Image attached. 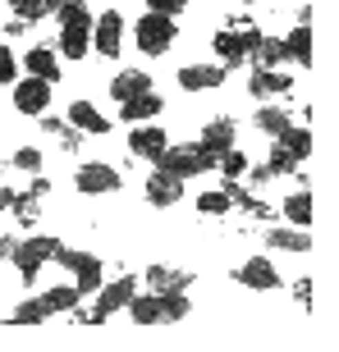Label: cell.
Instances as JSON below:
<instances>
[{"mask_svg": "<svg viewBox=\"0 0 339 352\" xmlns=\"http://www.w3.org/2000/svg\"><path fill=\"white\" fill-rule=\"evenodd\" d=\"M88 46H92V23H69V28H60V55H65V60H83V55H88Z\"/></svg>", "mask_w": 339, "mask_h": 352, "instance_id": "22", "label": "cell"}, {"mask_svg": "<svg viewBox=\"0 0 339 352\" xmlns=\"http://www.w3.org/2000/svg\"><path fill=\"white\" fill-rule=\"evenodd\" d=\"M257 37H261V28H220L216 32V55H220V65L225 69H243L252 60V46H257Z\"/></svg>", "mask_w": 339, "mask_h": 352, "instance_id": "3", "label": "cell"}, {"mask_svg": "<svg viewBox=\"0 0 339 352\" xmlns=\"http://www.w3.org/2000/svg\"><path fill=\"white\" fill-rule=\"evenodd\" d=\"M285 220L298 224V229H307L312 224V192H289L285 201Z\"/></svg>", "mask_w": 339, "mask_h": 352, "instance_id": "31", "label": "cell"}, {"mask_svg": "<svg viewBox=\"0 0 339 352\" xmlns=\"http://www.w3.org/2000/svg\"><path fill=\"white\" fill-rule=\"evenodd\" d=\"M275 142L285 146L289 156H298V160H307V156H312V133H307V124H289V129L280 133Z\"/></svg>", "mask_w": 339, "mask_h": 352, "instance_id": "25", "label": "cell"}, {"mask_svg": "<svg viewBox=\"0 0 339 352\" xmlns=\"http://www.w3.org/2000/svg\"><path fill=\"white\" fill-rule=\"evenodd\" d=\"M41 119V133H46V138H60V133H65V119L60 115H37Z\"/></svg>", "mask_w": 339, "mask_h": 352, "instance_id": "43", "label": "cell"}, {"mask_svg": "<svg viewBox=\"0 0 339 352\" xmlns=\"http://www.w3.org/2000/svg\"><path fill=\"white\" fill-rule=\"evenodd\" d=\"M28 192H32V197H46V192H51V183L41 179V174H32V183H28Z\"/></svg>", "mask_w": 339, "mask_h": 352, "instance_id": "47", "label": "cell"}, {"mask_svg": "<svg viewBox=\"0 0 339 352\" xmlns=\"http://www.w3.org/2000/svg\"><path fill=\"white\" fill-rule=\"evenodd\" d=\"M69 124H74L79 133H92V138L110 133V119H105L92 101H74V105H69Z\"/></svg>", "mask_w": 339, "mask_h": 352, "instance_id": "17", "label": "cell"}, {"mask_svg": "<svg viewBox=\"0 0 339 352\" xmlns=\"http://www.w3.org/2000/svg\"><path fill=\"white\" fill-rule=\"evenodd\" d=\"M92 46H96V55L115 60V55L124 51V14L119 10L96 14V19H92Z\"/></svg>", "mask_w": 339, "mask_h": 352, "instance_id": "5", "label": "cell"}, {"mask_svg": "<svg viewBox=\"0 0 339 352\" xmlns=\"http://www.w3.org/2000/svg\"><path fill=\"white\" fill-rule=\"evenodd\" d=\"M216 170H220L225 179H243V174H248V156H243L238 146H229V151L216 160Z\"/></svg>", "mask_w": 339, "mask_h": 352, "instance_id": "36", "label": "cell"}, {"mask_svg": "<svg viewBox=\"0 0 339 352\" xmlns=\"http://www.w3.org/2000/svg\"><path fill=\"white\" fill-rule=\"evenodd\" d=\"M280 46H285V60H294V65H312V28L298 23Z\"/></svg>", "mask_w": 339, "mask_h": 352, "instance_id": "24", "label": "cell"}, {"mask_svg": "<svg viewBox=\"0 0 339 352\" xmlns=\"http://www.w3.org/2000/svg\"><path fill=\"white\" fill-rule=\"evenodd\" d=\"M28 32H32V23H28V19H19V14L5 23V37H28Z\"/></svg>", "mask_w": 339, "mask_h": 352, "instance_id": "45", "label": "cell"}, {"mask_svg": "<svg viewBox=\"0 0 339 352\" xmlns=\"http://www.w3.org/2000/svg\"><path fill=\"white\" fill-rule=\"evenodd\" d=\"M19 248H23V238L5 234V238H0V261H14V256H19Z\"/></svg>", "mask_w": 339, "mask_h": 352, "instance_id": "42", "label": "cell"}, {"mask_svg": "<svg viewBox=\"0 0 339 352\" xmlns=\"http://www.w3.org/2000/svg\"><path fill=\"white\" fill-rule=\"evenodd\" d=\"M55 261L65 265V270L79 274V293H96V288H101V256H92V252H69V248H60V252H55Z\"/></svg>", "mask_w": 339, "mask_h": 352, "instance_id": "7", "label": "cell"}, {"mask_svg": "<svg viewBox=\"0 0 339 352\" xmlns=\"http://www.w3.org/2000/svg\"><path fill=\"white\" fill-rule=\"evenodd\" d=\"M133 37H138L143 55H165L170 46H174V37H179V23H174V14H156V10H147L143 19L133 23Z\"/></svg>", "mask_w": 339, "mask_h": 352, "instance_id": "1", "label": "cell"}, {"mask_svg": "<svg viewBox=\"0 0 339 352\" xmlns=\"http://www.w3.org/2000/svg\"><path fill=\"white\" fill-rule=\"evenodd\" d=\"M83 293H79V284H55L51 293H41V311L46 316H55V311H69V307H74V302H79Z\"/></svg>", "mask_w": 339, "mask_h": 352, "instance_id": "26", "label": "cell"}, {"mask_svg": "<svg viewBox=\"0 0 339 352\" xmlns=\"http://www.w3.org/2000/svg\"><path fill=\"white\" fill-rule=\"evenodd\" d=\"M129 146H133V156H138V160L156 165V160L165 156L170 138H165V129H161V124H143V129H133V133H129Z\"/></svg>", "mask_w": 339, "mask_h": 352, "instance_id": "11", "label": "cell"}, {"mask_svg": "<svg viewBox=\"0 0 339 352\" xmlns=\"http://www.w3.org/2000/svg\"><path fill=\"white\" fill-rule=\"evenodd\" d=\"M10 210H14V220L23 224V229H32V224L41 220V197H32V192H14V197H10Z\"/></svg>", "mask_w": 339, "mask_h": 352, "instance_id": "30", "label": "cell"}, {"mask_svg": "<svg viewBox=\"0 0 339 352\" xmlns=\"http://www.w3.org/2000/svg\"><path fill=\"white\" fill-rule=\"evenodd\" d=\"M23 69L32 74V78H46L51 87L60 82V55H55L51 46H32V51H28V60H23Z\"/></svg>", "mask_w": 339, "mask_h": 352, "instance_id": "19", "label": "cell"}, {"mask_svg": "<svg viewBox=\"0 0 339 352\" xmlns=\"http://www.w3.org/2000/svg\"><path fill=\"white\" fill-rule=\"evenodd\" d=\"M252 69H275V65H285V46L275 37H257V46H252Z\"/></svg>", "mask_w": 339, "mask_h": 352, "instance_id": "29", "label": "cell"}, {"mask_svg": "<svg viewBox=\"0 0 339 352\" xmlns=\"http://www.w3.org/2000/svg\"><path fill=\"white\" fill-rule=\"evenodd\" d=\"M10 197H14V188H5V183H0V210H10Z\"/></svg>", "mask_w": 339, "mask_h": 352, "instance_id": "48", "label": "cell"}, {"mask_svg": "<svg viewBox=\"0 0 339 352\" xmlns=\"http://www.w3.org/2000/svg\"><path fill=\"white\" fill-rule=\"evenodd\" d=\"M294 302L312 307V279H298V284H294Z\"/></svg>", "mask_w": 339, "mask_h": 352, "instance_id": "46", "label": "cell"}, {"mask_svg": "<svg viewBox=\"0 0 339 352\" xmlns=\"http://www.w3.org/2000/svg\"><path fill=\"white\" fill-rule=\"evenodd\" d=\"M65 248L60 238H46V234H37V238H23V248H19V256H14V265H19V274H23V284H37V270L46 261H55V252Z\"/></svg>", "mask_w": 339, "mask_h": 352, "instance_id": "4", "label": "cell"}, {"mask_svg": "<svg viewBox=\"0 0 339 352\" xmlns=\"http://www.w3.org/2000/svg\"><path fill=\"white\" fill-rule=\"evenodd\" d=\"M138 91H152V74H143V69H124V74L110 78V96H115V101H129Z\"/></svg>", "mask_w": 339, "mask_h": 352, "instance_id": "23", "label": "cell"}, {"mask_svg": "<svg viewBox=\"0 0 339 352\" xmlns=\"http://www.w3.org/2000/svg\"><path fill=\"white\" fill-rule=\"evenodd\" d=\"M147 284H152V293H188L193 274L188 270H170V265H152V270H147Z\"/></svg>", "mask_w": 339, "mask_h": 352, "instance_id": "21", "label": "cell"}, {"mask_svg": "<svg viewBox=\"0 0 339 352\" xmlns=\"http://www.w3.org/2000/svg\"><path fill=\"white\" fill-rule=\"evenodd\" d=\"M197 210H202V215H229V197L225 192H202L197 197Z\"/></svg>", "mask_w": 339, "mask_h": 352, "instance_id": "37", "label": "cell"}, {"mask_svg": "<svg viewBox=\"0 0 339 352\" xmlns=\"http://www.w3.org/2000/svg\"><path fill=\"white\" fill-rule=\"evenodd\" d=\"M69 316H74V325H105V316L96 307H79V302L69 307Z\"/></svg>", "mask_w": 339, "mask_h": 352, "instance_id": "39", "label": "cell"}, {"mask_svg": "<svg viewBox=\"0 0 339 352\" xmlns=\"http://www.w3.org/2000/svg\"><path fill=\"white\" fill-rule=\"evenodd\" d=\"M129 316L138 325H161V298L156 293H133L129 298Z\"/></svg>", "mask_w": 339, "mask_h": 352, "instance_id": "27", "label": "cell"}, {"mask_svg": "<svg viewBox=\"0 0 339 352\" xmlns=\"http://www.w3.org/2000/svg\"><path fill=\"white\" fill-rule=\"evenodd\" d=\"M83 138H88V133H79L74 124H65V133H60V151H69V156H79V151H83Z\"/></svg>", "mask_w": 339, "mask_h": 352, "instance_id": "40", "label": "cell"}, {"mask_svg": "<svg viewBox=\"0 0 339 352\" xmlns=\"http://www.w3.org/2000/svg\"><path fill=\"white\" fill-rule=\"evenodd\" d=\"M234 138H238V124L229 115H216L207 124V129H202V138H197V146H202V151H207L211 160H220L225 151H229V146H234Z\"/></svg>", "mask_w": 339, "mask_h": 352, "instance_id": "9", "label": "cell"}, {"mask_svg": "<svg viewBox=\"0 0 339 352\" xmlns=\"http://www.w3.org/2000/svg\"><path fill=\"white\" fill-rule=\"evenodd\" d=\"M156 170H165V174H174V179H197V174H207V170H216V160L202 151L197 142H183V146H174L170 142L165 146V156L156 160Z\"/></svg>", "mask_w": 339, "mask_h": 352, "instance_id": "2", "label": "cell"}, {"mask_svg": "<svg viewBox=\"0 0 339 352\" xmlns=\"http://www.w3.org/2000/svg\"><path fill=\"white\" fill-rule=\"evenodd\" d=\"M225 74H229L225 65H183L179 69V87L183 91H211V87L225 82Z\"/></svg>", "mask_w": 339, "mask_h": 352, "instance_id": "14", "label": "cell"}, {"mask_svg": "<svg viewBox=\"0 0 339 352\" xmlns=\"http://www.w3.org/2000/svg\"><path fill=\"white\" fill-rule=\"evenodd\" d=\"M119 183H124V174L115 170V165H79V174H74V188H79L83 197H105V192H115Z\"/></svg>", "mask_w": 339, "mask_h": 352, "instance_id": "6", "label": "cell"}, {"mask_svg": "<svg viewBox=\"0 0 339 352\" xmlns=\"http://www.w3.org/2000/svg\"><path fill=\"white\" fill-rule=\"evenodd\" d=\"M14 170L37 174V170H41V151H37V146H23V151H14Z\"/></svg>", "mask_w": 339, "mask_h": 352, "instance_id": "38", "label": "cell"}, {"mask_svg": "<svg viewBox=\"0 0 339 352\" xmlns=\"http://www.w3.org/2000/svg\"><path fill=\"white\" fill-rule=\"evenodd\" d=\"M133 293H138V279H133V274H119L115 284L96 288V311H101L105 320H110L115 311H124V307H129V298H133Z\"/></svg>", "mask_w": 339, "mask_h": 352, "instance_id": "12", "label": "cell"}, {"mask_svg": "<svg viewBox=\"0 0 339 352\" xmlns=\"http://www.w3.org/2000/svg\"><path fill=\"white\" fill-rule=\"evenodd\" d=\"M124 105V119H133V124H147V119H156L161 110H165V101H161V91H138V96H129V101H119Z\"/></svg>", "mask_w": 339, "mask_h": 352, "instance_id": "20", "label": "cell"}, {"mask_svg": "<svg viewBox=\"0 0 339 352\" xmlns=\"http://www.w3.org/2000/svg\"><path fill=\"white\" fill-rule=\"evenodd\" d=\"M266 248L307 252V248H312V238H307V229H298V224H271V229H266Z\"/></svg>", "mask_w": 339, "mask_h": 352, "instance_id": "18", "label": "cell"}, {"mask_svg": "<svg viewBox=\"0 0 339 352\" xmlns=\"http://www.w3.org/2000/svg\"><path fill=\"white\" fill-rule=\"evenodd\" d=\"M294 87V78L289 74H280V69H257L248 78V91L257 96V101H271V96H285V91Z\"/></svg>", "mask_w": 339, "mask_h": 352, "instance_id": "16", "label": "cell"}, {"mask_svg": "<svg viewBox=\"0 0 339 352\" xmlns=\"http://www.w3.org/2000/svg\"><path fill=\"white\" fill-rule=\"evenodd\" d=\"M14 74H19V65H14V51H10V46H0V82H10V87H14Z\"/></svg>", "mask_w": 339, "mask_h": 352, "instance_id": "41", "label": "cell"}, {"mask_svg": "<svg viewBox=\"0 0 339 352\" xmlns=\"http://www.w3.org/2000/svg\"><path fill=\"white\" fill-rule=\"evenodd\" d=\"M14 105H19V110H23V115H46V110H51V82L46 78H32V74H28V78H19L14 82Z\"/></svg>", "mask_w": 339, "mask_h": 352, "instance_id": "8", "label": "cell"}, {"mask_svg": "<svg viewBox=\"0 0 339 352\" xmlns=\"http://www.w3.org/2000/svg\"><path fill=\"white\" fill-rule=\"evenodd\" d=\"M10 10L19 14V19H28V23H37V19L55 14V0H10Z\"/></svg>", "mask_w": 339, "mask_h": 352, "instance_id": "34", "label": "cell"}, {"mask_svg": "<svg viewBox=\"0 0 339 352\" xmlns=\"http://www.w3.org/2000/svg\"><path fill=\"white\" fill-rule=\"evenodd\" d=\"M298 170H302V160H298V156H289L285 146L275 142V146H271V160H266V174L275 179V174H298Z\"/></svg>", "mask_w": 339, "mask_h": 352, "instance_id": "33", "label": "cell"}, {"mask_svg": "<svg viewBox=\"0 0 339 352\" xmlns=\"http://www.w3.org/2000/svg\"><path fill=\"white\" fill-rule=\"evenodd\" d=\"M188 0H147V10H156V14H179Z\"/></svg>", "mask_w": 339, "mask_h": 352, "instance_id": "44", "label": "cell"}, {"mask_svg": "<svg viewBox=\"0 0 339 352\" xmlns=\"http://www.w3.org/2000/svg\"><path fill=\"white\" fill-rule=\"evenodd\" d=\"M234 279L243 288H257V293H271V288H280V270L271 265V256H248V261L234 270Z\"/></svg>", "mask_w": 339, "mask_h": 352, "instance_id": "10", "label": "cell"}, {"mask_svg": "<svg viewBox=\"0 0 339 352\" xmlns=\"http://www.w3.org/2000/svg\"><path fill=\"white\" fill-rule=\"evenodd\" d=\"M143 192H147V201H152V206L165 210V206H174V201L183 197V179H174V174H165V170H152V174H147V188H143Z\"/></svg>", "mask_w": 339, "mask_h": 352, "instance_id": "13", "label": "cell"}, {"mask_svg": "<svg viewBox=\"0 0 339 352\" xmlns=\"http://www.w3.org/2000/svg\"><path fill=\"white\" fill-rule=\"evenodd\" d=\"M225 197H229V210H243V215H252V220H275V215H271V206H266L261 197H252V192H248V188H243L238 179H229V183H225Z\"/></svg>", "mask_w": 339, "mask_h": 352, "instance_id": "15", "label": "cell"}, {"mask_svg": "<svg viewBox=\"0 0 339 352\" xmlns=\"http://www.w3.org/2000/svg\"><path fill=\"white\" fill-rule=\"evenodd\" d=\"M238 5H257V0H238Z\"/></svg>", "mask_w": 339, "mask_h": 352, "instance_id": "49", "label": "cell"}, {"mask_svg": "<svg viewBox=\"0 0 339 352\" xmlns=\"http://www.w3.org/2000/svg\"><path fill=\"white\" fill-rule=\"evenodd\" d=\"M252 124H257L261 133H271V138H280V133H285L289 124H294V119H289L285 110H280V105H271V101H261V110H257V115H252Z\"/></svg>", "mask_w": 339, "mask_h": 352, "instance_id": "28", "label": "cell"}, {"mask_svg": "<svg viewBox=\"0 0 339 352\" xmlns=\"http://www.w3.org/2000/svg\"><path fill=\"white\" fill-rule=\"evenodd\" d=\"M41 320H46L41 302H37V298H28V302H19V307L10 311V320H5V325H41Z\"/></svg>", "mask_w": 339, "mask_h": 352, "instance_id": "35", "label": "cell"}, {"mask_svg": "<svg viewBox=\"0 0 339 352\" xmlns=\"http://www.w3.org/2000/svg\"><path fill=\"white\" fill-rule=\"evenodd\" d=\"M156 298H161V320L165 325H174V320L188 316V293H156Z\"/></svg>", "mask_w": 339, "mask_h": 352, "instance_id": "32", "label": "cell"}]
</instances>
